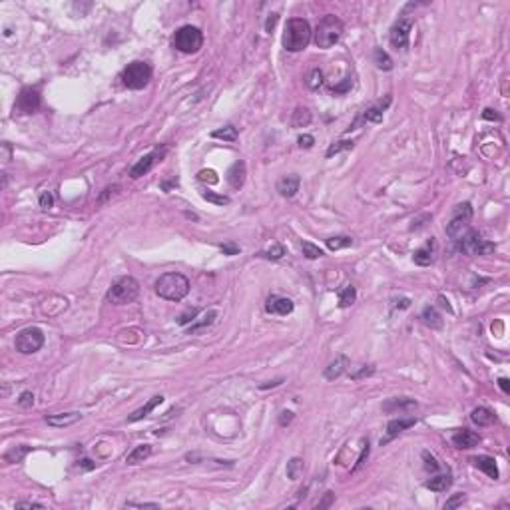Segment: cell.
I'll return each instance as SVG.
<instances>
[{
	"label": "cell",
	"instance_id": "1",
	"mask_svg": "<svg viewBox=\"0 0 510 510\" xmlns=\"http://www.w3.org/2000/svg\"><path fill=\"white\" fill-rule=\"evenodd\" d=\"M313 36V30L307 20L303 18H291L287 20L285 26V34H283V46L289 52H301L309 46Z\"/></svg>",
	"mask_w": 510,
	"mask_h": 510
},
{
	"label": "cell",
	"instance_id": "2",
	"mask_svg": "<svg viewBox=\"0 0 510 510\" xmlns=\"http://www.w3.org/2000/svg\"><path fill=\"white\" fill-rule=\"evenodd\" d=\"M156 293L167 301H182L189 293V281L182 273H163L156 281Z\"/></svg>",
	"mask_w": 510,
	"mask_h": 510
},
{
	"label": "cell",
	"instance_id": "3",
	"mask_svg": "<svg viewBox=\"0 0 510 510\" xmlns=\"http://www.w3.org/2000/svg\"><path fill=\"white\" fill-rule=\"evenodd\" d=\"M343 30H345V26H343V22L337 16L327 14V16L321 18V22L317 24L313 40H315V44L319 48H331L341 40Z\"/></svg>",
	"mask_w": 510,
	"mask_h": 510
},
{
	"label": "cell",
	"instance_id": "4",
	"mask_svg": "<svg viewBox=\"0 0 510 510\" xmlns=\"http://www.w3.org/2000/svg\"><path fill=\"white\" fill-rule=\"evenodd\" d=\"M139 295V283L134 277H120L108 289L106 299L114 305H128V303L136 301Z\"/></svg>",
	"mask_w": 510,
	"mask_h": 510
},
{
	"label": "cell",
	"instance_id": "5",
	"mask_svg": "<svg viewBox=\"0 0 510 510\" xmlns=\"http://www.w3.org/2000/svg\"><path fill=\"white\" fill-rule=\"evenodd\" d=\"M152 80V66L148 62H132L122 72V82L130 90H144Z\"/></svg>",
	"mask_w": 510,
	"mask_h": 510
},
{
	"label": "cell",
	"instance_id": "6",
	"mask_svg": "<svg viewBox=\"0 0 510 510\" xmlns=\"http://www.w3.org/2000/svg\"><path fill=\"white\" fill-rule=\"evenodd\" d=\"M204 46V34L195 26H182L174 34V48L184 54H195Z\"/></svg>",
	"mask_w": 510,
	"mask_h": 510
},
{
	"label": "cell",
	"instance_id": "7",
	"mask_svg": "<svg viewBox=\"0 0 510 510\" xmlns=\"http://www.w3.org/2000/svg\"><path fill=\"white\" fill-rule=\"evenodd\" d=\"M457 241H459L457 249L464 255H488L494 251V243L483 239L480 233L474 230H466V233L461 235V239Z\"/></svg>",
	"mask_w": 510,
	"mask_h": 510
},
{
	"label": "cell",
	"instance_id": "8",
	"mask_svg": "<svg viewBox=\"0 0 510 510\" xmlns=\"http://www.w3.org/2000/svg\"><path fill=\"white\" fill-rule=\"evenodd\" d=\"M42 345H44V333H42L38 327L22 329V331L16 335V341H14L16 351L22 353V355H32V353L40 351Z\"/></svg>",
	"mask_w": 510,
	"mask_h": 510
},
{
	"label": "cell",
	"instance_id": "9",
	"mask_svg": "<svg viewBox=\"0 0 510 510\" xmlns=\"http://www.w3.org/2000/svg\"><path fill=\"white\" fill-rule=\"evenodd\" d=\"M470 217H472V206H470L468 202L459 204V206L455 208V215H452V219L446 223V235H448V237H452V239L461 237L464 230L468 228Z\"/></svg>",
	"mask_w": 510,
	"mask_h": 510
},
{
	"label": "cell",
	"instance_id": "10",
	"mask_svg": "<svg viewBox=\"0 0 510 510\" xmlns=\"http://www.w3.org/2000/svg\"><path fill=\"white\" fill-rule=\"evenodd\" d=\"M411 30H413V16L405 12L391 28V44L396 50H407L411 42Z\"/></svg>",
	"mask_w": 510,
	"mask_h": 510
},
{
	"label": "cell",
	"instance_id": "11",
	"mask_svg": "<svg viewBox=\"0 0 510 510\" xmlns=\"http://www.w3.org/2000/svg\"><path fill=\"white\" fill-rule=\"evenodd\" d=\"M165 152H167V146H162V148H156L154 152H150V154H146L144 158H139L138 162L132 165V169H130V178H134V180H138L141 176H146L154 165L158 162H162L163 156H165Z\"/></svg>",
	"mask_w": 510,
	"mask_h": 510
},
{
	"label": "cell",
	"instance_id": "12",
	"mask_svg": "<svg viewBox=\"0 0 510 510\" xmlns=\"http://www.w3.org/2000/svg\"><path fill=\"white\" fill-rule=\"evenodd\" d=\"M38 108H40V92L36 88H22L14 102V114H34Z\"/></svg>",
	"mask_w": 510,
	"mask_h": 510
},
{
	"label": "cell",
	"instance_id": "13",
	"mask_svg": "<svg viewBox=\"0 0 510 510\" xmlns=\"http://www.w3.org/2000/svg\"><path fill=\"white\" fill-rule=\"evenodd\" d=\"M415 418L413 417H399V418H393V420H389V424H387V437H385V441H381V444H385L387 441H391L394 437H399L403 431H407L409 427H415Z\"/></svg>",
	"mask_w": 510,
	"mask_h": 510
},
{
	"label": "cell",
	"instance_id": "14",
	"mask_svg": "<svg viewBox=\"0 0 510 510\" xmlns=\"http://www.w3.org/2000/svg\"><path fill=\"white\" fill-rule=\"evenodd\" d=\"M265 311L271 313V315H289L293 311V301L287 299V297L271 295L265 303Z\"/></svg>",
	"mask_w": 510,
	"mask_h": 510
},
{
	"label": "cell",
	"instance_id": "15",
	"mask_svg": "<svg viewBox=\"0 0 510 510\" xmlns=\"http://www.w3.org/2000/svg\"><path fill=\"white\" fill-rule=\"evenodd\" d=\"M452 444L457 448H474L478 442H480V437L474 433V431H468V429H461L457 431L452 437H450Z\"/></svg>",
	"mask_w": 510,
	"mask_h": 510
},
{
	"label": "cell",
	"instance_id": "16",
	"mask_svg": "<svg viewBox=\"0 0 510 510\" xmlns=\"http://www.w3.org/2000/svg\"><path fill=\"white\" fill-rule=\"evenodd\" d=\"M245 176H247V167H245V162H235L228 169V184L233 187V189H239V187L245 184Z\"/></svg>",
	"mask_w": 510,
	"mask_h": 510
},
{
	"label": "cell",
	"instance_id": "17",
	"mask_svg": "<svg viewBox=\"0 0 510 510\" xmlns=\"http://www.w3.org/2000/svg\"><path fill=\"white\" fill-rule=\"evenodd\" d=\"M299 184H301L299 176H295V174L283 176V178L277 182V191L283 195V197H293V195L299 191Z\"/></svg>",
	"mask_w": 510,
	"mask_h": 510
},
{
	"label": "cell",
	"instance_id": "18",
	"mask_svg": "<svg viewBox=\"0 0 510 510\" xmlns=\"http://www.w3.org/2000/svg\"><path fill=\"white\" fill-rule=\"evenodd\" d=\"M347 367H349V357L347 355H337V357H335V361H331V363H329V367L325 369V379H329V381L339 379L343 373L347 371Z\"/></svg>",
	"mask_w": 510,
	"mask_h": 510
},
{
	"label": "cell",
	"instance_id": "19",
	"mask_svg": "<svg viewBox=\"0 0 510 510\" xmlns=\"http://www.w3.org/2000/svg\"><path fill=\"white\" fill-rule=\"evenodd\" d=\"M433 259H435V239L431 237V241H429L427 245L418 247L417 251L413 253V261H415L417 265H420V267H427V265L433 263Z\"/></svg>",
	"mask_w": 510,
	"mask_h": 510
},
{
	"label": "cell",
	"instance_id": "20",
	"mask_svg": "<svg viewBox=\"0 0 510 510\" xmlns=\"http://www.w3.org/2000/svg\"><path fill=\"white\" fill-rule=\"evenodd\" d=\"M472 464L478 468V470H483L487 476L490 478H498V468H496V461L492 459V457H488V455H478V457H474L472 459Z\"/></svg>",
	"mask_w": 510,
	"mask_h": 510
},
{
	"label": "cell",
	"instance_id": "21",
	"mask_svg": "<svg viewBox=\"0 0 510 510\" xmlns=\"http://www.w3.org/2000/svg\"><path fill=\"white\" fill-rule=\"evenodd\" d=\"M411 409H417V401L405 399V396L391 399V401H387L383 405V411H387V413H405V411H411Z\"/></svg>",
	"mask_w": 510,
	"mask_h": 510
},
{
	"label": "cell",
	"instance_id": "22",
	"mask_svg": "<svg viewBox=\"0 0 510 510\" xmlns=\"http://www.w3.org/2000/svg\"><path fill=\"white\" fill-rule=\"evenodd\" d=\"M162 403H163V396H162V394H156V396H152V399H150V401H148V403H146V405H144L141 409L134 411V413H132V415L128 417V420H130V422H136V420H141V418H146L148 415H150V413H152V411H154V409H156V407H158V405H162Z\"/></svg>",
	"mask_w": 510,
	"mask_h": 510
},
{
	"label": "cell",
	"instance_id": "23",
	"mask_svg": "<svg viewBox=\"0 0 510 510\" xmlns=\"http://www.w3.org/2000/svg\"><path fill=\"white\" fill-rule=\"evenodd\" d=\"M82 418L80 413H60V415H50L46 418V422L50 427H56V429H62V427H70L74 422H78Z\"/></svg>",
	"mask_w": 510,
	"mask_h": 510
},
{
	"label": "cell",
	"instance_id": "24",
	"mask_svg": "<svg viewBox=\"0 0 510 510\" xmlns=\"http://www.w3.org/2000/svg\"><path fill=\"white\" fill-rule=\"evenodd\" d=\"M389 104H391V96H385V100H381L379 104H375L373 108H369V110L365 112V120H367V122H373V124L383 122V114H385V110L389 108Z\"/></svg>",
	"mask_w": 510,
	"mask_h": 510
},
{
	"label": "cell",
	"instance_id": "25",
	"mask_svg": "<svg viewBox=\"0 0 510 510\" xmlns=\"http://www.w3.org/2000/svg\"><path fill=\"white\" fill-rule=\"evenodd\" d=\"M470 420L474 422V424H478V427H488V424H492L496 417H494V413L487 409V407H478V409H474L472 413H470Z\"/></svg>",
	"mask_w": 510,
	"mask_h": 510
},
{
	"label": "cell",
	"instance_id": "26",
	"mask_svg": "<svg viewBox=\"0 0 510 510\" xmlns=\"http://www.w3.org/2000/svg\"><path fill=\"white\" fill-rule=\"evenodd\" d=\"M150 455H152V446H150V444H138L132 452H128V457H126V464L134 466V464L144 463Z\"/></svg>",
	"mask_w": 510,
	"mask_h": 510
},
{
	"label": "cell",
	"instance_id": "27",
	"mask_svg": "<svg viewBox=\"0 0 510 510\" xmlns=\"http://www.w3.org/2000/svg\"><path fill=\"white\" fill-rule=\"evenodd\" d=\"M450 485H452L450 474H439V476H433V478H429L424 483V487L429 490H433V492H444L446 488H450Z\"/></svg>",
	"mask_w": 510,
	"mask_h": 510
},
{
	"label": "cell",
	"instance_id": "28",
	"mask_svg": "<svg viewBox=\"0 0 510 510\" xmlns=\"http://www.w3.org/2000/svg\"><path fill=\"white\" fill-rule=\"evenodd\" d=\"M215 319H217V311H213V309H211V311H208V313H206V315H204V317H202L200 321H195V323L189 327V333H193V335H197V333H204V331H206L208 327H211V325H213V321H215Z\"/></svg>",
	"mask_w": 510,
	"mask_h": 510
},
{
	"label": "cell",
	"instance_id": "29",
	"mask_svg": "<svg viewBox=\"0 0 510 510\" xmlns=\"http://www.w3.org/2000/svg\"><path fill=\"white\" fill-rule=\"evenodd\" d=\"M337 297H339V307L345 309V307H351L355 299H357V289L353 285H345L337 291Z\"/></svg>",
	"mask_w": 510,
	"mask_h": 510
},
{
	"label": "cell",
	"instance_id": "30",
	"mask_svg": "<svg viewBox=\"0 0 510 510\" xmlns=\"http://www.w3.org/2000/svg\"><path fill=\"white\" fill-rule=\"evenodd\" d=\"M420 319H422V323L429 325V327H433V329H441L442 327L441 315H439V311H437L435 307H424V311H422Z\"/></svg>",
	"mask_w": 510,
	"mask_h": 510
},
{
	"label": "cell",
	"instance_id": "31",
	"mask_svg": "<svg viewBox=\"0 0 510 510\" xmlns=\"http://www.w3.org/2000/svg\"><path fill=\"white\" fill-rule=\"evenodd\" d=\"M373 58H375V64H377L379 70H385V72L393 70V60H391V56L383 48H377L375 54H373Z\"/></svg>",
	"mask_w": 510,
	"mask_h": 510
},
{
	"label": "cell",
	"instance_id": "32",
	"mask_svg": "<svg viewBox=\"0 0 510 510\" xmlns=\"http://www.w3.org/2000/svg\"><path fill=\"white\" fill-rule=\"evenodd\" d=\"M291 124H293V128H305V126H309L311 124V112L307 108H297L293 112Z\"/></svg>",
	"mask_w": 510,
	"mask_h": 510
},
{
	"label": "cell",
	"instance_id": "33",
	"mask_svg": "<svg viewBox=\"0 0 510 510\" xmlns=\"http://www.w3.org/2000/svg\"><path fill=\"white\" fill-rule=\"evenodd\" d=\"M211 136H213V138H217V139H223V141H235V139L239 138V134H237V128H233V126L219 128V130L211 132Z\"/></svg>",
	"mask_w": 510,
	"mask_h": 510
},
{
	"label": "cell",
	"instance_id": "34",
	"mask_svg": "<svg viewBox=\"0 0 510 510\" xmlns=\"http://www.w3.org/2000/svg\"><path fill=\"white\" fill-rule=\"evenodd\" d=\"M353 245V239L347 237V235H337V237H329L327 239V247L331 251H337V249H343V247H349Z\"/></svg>",
	"mask_w": 510,
	"mask_h": 510
},
{
	"label": "cell",
	"instance_id": "35",
	"mask_svg": "<svg viewBox=\"0 0 510 510\" xmlns=\"http://www.w3.org/2000/svg\"><path fill=\"white\" fill-rule=\"evenodd\" d=\"M30 452V446H16V448H12V450H8L6 455H4V461L6 463H20L24 457Z\"/></svg>",
	"mask_w": 510,
	"mask_h": 510
},
{
	"label": "cell",
	"instance_id": "36",
	"mask_svg": "<svg viewBox=\"0 0 510 510\" xmlns=\"http://www.w3.org/2000/svg\"><path fill=\"white\" fill-rule=\"evenodd\" d=\"M301 251H303V255H305L307 259H319V257H323V249H321L319 245L311 243V241H303V243H301Z\"/></svg>",
	"mask_w": 510,
	"mask_h": 510
},
{
	"label": "cell",
	"instance_id": "37",
	"mask_svg": "<svg viewBox=\"0 0 510 510\" xmlns=\"http://www.w3.org/2000/svg\"><path fill=\"white\" fill-rule=\"evenodd\" d=\"M301 474H303V461L301 459H291L287 463V476L291 480H297Z\"/></svg>",
	"mask_w": 510,
	"mask_h": 510
},
{
	"label": "cell",
	"instance_id": "38",
	"mask_svg": "<svg viewBox=\"0 0 510 510\" xmlns=\"http://www.w3.org/2000/svg\"><path fill=\"white\" fill-rule=\"evenodd\" d=\"M353 141L351 139H341V141H335V144H331L329 146V150H327V158H331V156H335V154H339V152H345V150H353Z\"/></svg>",
	"mask_w": 510,
	"mask_h": 510
},
{
	"label": "cell",
	"instance_id": "39",
	"mask_svg": "<svg viewBox=\"0 0 510 510\" xmlns=\"http://www.w3.org/2000/svg\"><path fill=\"white\" fill-rule=\"evenodd\" d=\"M321 84H323V72L319 68H313L309 72V78H307V88L317 90Z\"/></svg>",
	"mask_w": 510,
	"mask_h": 510
},
{
	"label": "cell",
	"instance_id": "40",
	"mask_svg": "<svg viewBox=\"0 0 510 510\" xmlns=\"http://www.w3.org/2000/svg\"><path fill=\"white\" fill-rule=\"evenodd\" d=\"M261 255L265 257V259H281L283 255H285V247L281 245V243H273L269 249H265V251H261Z\"/></svg>",
	"mask_w": 510,
	"mask_h": 510
},
{
	"label": "cell",
	"instance_id": "41",
	"mask_svg": "<svg viewBox=\"0 0 510 510\" xmlns=\"http://www.w3.org/2000/svg\"><path fill=\"white\" fill-rule=\"evenodd\" d=\"M202 197L208 200V202H211V204H215V206H228V204L232 202L228 195H217V193H213V191H202Z\"/></svg>",
	"mask_w": 510,
	"mask_h": 510
},
{
	"label": "cell",
	"instance_id": "42",
	"mask_svg": "<svg viewBox=\"0 0 510 510\" xmlns=\"http://www.w3.org/2000/svg\"><path fill=\"white\" fill-rule=\"evenodd\" d=\"M422 461H424V468L431 470V472H437V470L441 468V464L437 463V459H435L431 452H427V450L422 452Z\"/></svg>",
	"mask_w": 510,
	"mask_h": 510
},
{
	"label": "cell",
	"instance_id": "43",
	"mask_svg": "<svg viewBox=\"0 0 510 510\" xmlns=\"http://www.w3.org/2000/svg\"><path fill=\"white\" fill-rule=\"evenodd\" d=\"M197 178H200L202 182H208V184H217V182H219V178H217V174H215L213 169H202V172L197 174Z\"/></svg>",
	"mask_w": 510,
	"mask_h": 510
},
{
	"label": "cell",
	"instance_id": "44",
	"mask_svg": "<svg viewBox=\"0 0 510 510\" xmlns=\"http://www.w3.org/2000/svg\"><path fill=\"white\" fill-rule=\"evenodd\" d=\"M464 500H466V496H464L463 492H459V494H455L452 498H448L446 502H444V508H457V506H461Z\"/></svg>",
	"mask_w": 510,
	"mask_h": 510
},
{
	"label": "cell",
	"instance_id": "45",
	"mask_svg": "<svg viewBox=\"0 0 510 510\" xmlns=\"http://www.w3.org/2000/svg\"><path fill=\"white\" fill-rule=\"evenodd\" d=\"M375 373V367L373 365H363V369L357 373H351V379H355V381H359V379H363V377H369Z\"/></svg>",
	"mask_w": 510,
	"mask_h": 510
},
{
	"label": "cell",
	"instance_id": "46",
	"mask_svg": "<svg viewBox=\"0 0 510 510\" xmlns=\"http://www.w3.org/2000/svg\"><path fill=\"white\" fill-rule=\"evenodd\" d=\"M124 508H160L158 502H126Z\"/></svg>",
	"mask_w": 510,
	"mask_h": 510
},
{
	"label": "cell",
	"instance_id": "47",
	"mask_svg": "<svg viewBox=\"0 0 510 510\" xmlns=\"http://www.w3.org/2000/svg\"><path fill=\"white\" fill-rule=\"evenodd\" d=\"M18 405L24 407V409L32 407V405H34V394L30 393V391H24V393L20 394V399H18Z\"/></svg>",
	"mask_w": 510,
	"mask_h": 510
},
{
	"label": "cell",
	"instance_id": "48",
	"mask_svg": "<svg viewBox=\"0 0 510 510\" xmlns=\"http://www.w3.org/2000/svg\"><path fill=\"white\" fill-rule=\"evenodd\" d=\"M52 206H54V197H52V193H50V191H42V193H40V208L50 209Z\"/></svg>",
	"mask_w": 510,
	"mask_h": 510
},
{
	"label": "cell",
	"instance_id": "49",
	"mask_svg": "<svg viewBox=\"0 0 510 510\" xmlns=\"http://www.w3.org/2000/svg\"><path fill=\"white\" fill-rule=\"evenodd\" d=\"M369 457V442L363 441V450H361V455H359V459H357V464H355V468L353 470H357V468H361L363 464H365V459Z\"/></svg>",
	"mask_w": 510,
	"mask_h": 510
},
{
	"label": "cell",
	"instance_id": "50",
	"mask_svg": "<svg viewBox=\"0 0 510 510\" xmlns=\"http://www.w3.org/2000/svg\"><path fill=\"white\" fill-rule=\"evenodd\" d=\"M297 144H299V148H305V150H309L313 144H315V138L313 136H307V134H303L297 138Z\"/></svg>",
	"mask_w": 510,
	"mask_h": 510
},
{
	"label": "cell",
	"instance_id": "51",
	"mask_svg": "<svg viewBox=\"0 0 510 510\" xmlns=\"http://www.w3.org/2000/svg\"><path fill=\"white\" fill-rule=\"evenodd\" d=\"M219 249H221L225 255H237L239 253V247H237L235 243H221V245H219Z\"/></svg>",
	"mask_w": 510,
	"mask_h": 510
},
{
	"label": "cell",
	"instance_id": "52",
	"mask_svg": "<svg viewBox=\"0 0 510 510\" xmlns=\"http://www.w3.org/2000/svg\"><path fill=\"white\" fill-rule=\"evenodd\" d=\"M483 118H485V120H494V122H500V120H502V116L496 114V110H492V108H487V110L483 112Z\"/></svg>",
	"mask_w": 510,
	"mask_h": 510
},
{
	"label": "cell",
	"instance_id": "53",
	"mask_svg": "<svg viewBox=\"0 0 510 510\" xmlns=\"http://www.w3.org/2000/svg\"><path fill=\"white\" fill-rule=\"evenodd\" d=\"M277 18H279V14H269V18H267V22H265V32H271L273 28H275V24H277Z\"/></svg>",
	"mask_w": 510,
	"mask_h": 510
},
{
	"label": "cell",
	"instance_id": "54",
	"mask_svg": "<svg viewBox=\"0 0 510 510\" xmlns=\"http://www.w3.org/2000/svg\"><path fill=\"white\" fill-rule=\"evenodd\" d=\"M333 498H335V494H333V492H325V498L319 502V504H317V508H327V506H331Z\"/></svg>",
	"mask_w": 510,
	"mask_h": 510
},
{
	"label": "cell",
	"instance_id": "55",
	"mask_svg": "<svg viewBox=\"0 0 510 510\" xmlns=\"http://www.w3.org/2000/svg\"><path fill=\"white\" fill-rule=\"evenodd\" d=\"M291 420H293V413H291V411H283L281 417H279V424L285 427V424H289Z\"/></svg>",
	"mask_w": 510,
	"mask_h": 510
},
{
	"label": "cell",
	"instance_id": "56",
	"mask_svg": "<svg viewBox=\"0 0 510 510\" xmlns=\"http://www.w3.org/2000/svg\"><path fill=\"white\" fill-rule=\"evenodd\" d=\"M16 508H44V504L40 502H16Z\"/></svg>",
	"mask_w": 510,
	"mask_h": 510
},
{
	"label": "cell",
	"instance_id": "57",
	"mask_svg": "<svg viewBox=\"0 0 510 510\" xmlns=\"http://www.w3.org/2000/svg\"><path fill=\"white\" fill-rule=\"evenodd\" d=\"M349 88H351V78H347V80H345V84H341V86H333V88H331V92L341 94V92H347Z\"/></svg>",
	"mask_w": 510,
	"mask_h": 510
},
{
	"label": "cell",
	"instance_id": "58",
	"mask_svg": "<svg viewBox=\"0 0 510 510\" xmlns=\"http://www.w3.org/2000/svg\"><path fill=\"white\" fill-rule=\"evenodd\" d=\"M10 154H12V148H10L8 141H4V144H2V160L8 162V160H10Z\"/></svg>",
	"mask_w": 510,
	"mask_h": 510
},
{
	"label": "cell",
	"instance_id": "59",
	"mask_svg": "<svg viewBox=\"0 0 510 510\" xmlns=\"http://www.w3.org/2000/svg\"><path fill=\"white\" fill-rule=\"evenodd\" d=\"M498 387L502 389V393L504 394L510 393V383H508V379H506V377H500V379H498Z\"/></svg>",
	"mask_w": 510,
	"mask_h": 510
},
{
	"label": "cell",
	"instance_id": "60",
	"mask_svg": "<svg viewBox=\"0 0 510 510\" xmlns=\"http://www.w3.org/2000/svg\"><path fill=\"white\" fill-rule=\"evenodd\" d=\"M195 313H197V311H195V309H193V311H191V313H186V315H182V317H180V325H186V323H189V321H193V317H195Z\"/></svg>",
	"mask_w": 510,
	"mask_h": 510
},
{
	"label": "cell",
	"instance_id": "61",
	"mask_svg": "<svg viewBox=\"0 0 510 510\" xmlns=\"http://www.w3.org/2000/svg\"><path fill=\"white\" fill-rule=\"evenodd\" d=\"M283 383V379H277V381H271V383H265V385H261V389H269V387H277Z\"/></svg>",
	"mask_w": 510,
	"mask_h": 510
},
{
	"label": "cell",
	"instance_id": "62",
	"mask_svg": "<svg viewBox=\"0 0 510 510\" xmlns=\"http://www.w3.org/2000/svg\"><path fill=\"white\" fill-rule=\"evenodd\" d=\"M172 186H178V182H163V184H162V189H165V191H167V189H169V187H172Z\"/></svg>",
	"mask_w": 510,
	"mask_h": 510
},
{
	"label": "cell",
	"instance_id": "63",
	"mask_svg": "<svg viewBox=\"0 0 510 510\" xmlns=\"http://www.w3.org/2000/svg\"><path fill=\"white\" fill-rule=\"evenodd\" d=\"M82 463H84V464H82V466H84V468H88V470H90V468H94L92 461H88V459H84V461H82Z\"/></svg>",
	"mask_w": 510,
	"mask_h": 510
}]
</instances>
